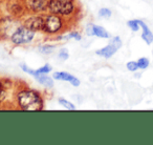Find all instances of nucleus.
<instances>
[{"label":"nucleus","instance_id":"1","mask_svg":"<svg viewBox=\"0 0 153 145\" xmlns=\"http://www.w3.org/2000/svg\"><path fill=\"white\" fill-rule=\"evenodd\" d=\"M17 102L22 111H39L43 108V98L37 90H22L17 94Z\"/></svg>","mask_w":153,"mask_h":145},{"label":"nucleus","instance_id":"2","mask_svg":"<svg viewBox=\"0 0 153 145\" xmlns=\"http://www.w3.org/2000/svg\"><path fill=\"white\" fill-rule=\"evenodd\" d=\"M48 10L51 13L60 16H68L74 13V0L62 1V0H48Z\"/></svg>","mask_w":153,"mask_h":145},{"label":"nucleus","instance_id":"3","mask_svg":"<svg viewBox=\"0 0 153 145\" xmlns=\"http://www.w3.org/2000/svg\"><path fill=\"white\" fill-rule=\"evenodd\" d=\"M35 38V32L26 26H20V28H16L11 35V41L16 45H22V44H27V43L32 42Z\"/></svg>","mask_w":153,"mask_h":145},{"label":"nucleus","instance_id":"4","mask_svg":"<svg viewBox=\"0 0 153 145\" xmlns=\"http://www.w3.org/2000/svg\"><path fill=\"white\" fill-rule=\"evenodd\" d=\"M64 22L60 15L51 13L44 18V32L47 34H57L63 30Z\"/></svg>","mask_w":153,"mask_h":145},{"label":"nucleus","instance_id":"5","mask_svg":"<svg viewBox=\"0 0 153 145\" xmlns=\"http://www.w3.org/2000/svg\"><path fill=\"white\" fill-rule=\"evenodd\" d=\"M26 10L33 13H40L48 9V0H24Z\"/></svg>","mask_w":153,"mask_h":145},{"label":"nucleus","instance_id":"6","mask_svg":"<svg viewBox=\"0 0 153 145\" xmlns=\"http://www.w3.org/2000/svg\"><path fill=\"white\" fill-rule=\"evenodd\" d=\"M24 26H26L30 30L37 32V31H44V18L40 16H33L30 17L25 22Z\"/></svg>","mask_w":153,"mask_h":145},{"label":"nucleus","instance_id":"7","mask_svg":"<svg viewBox=\"0 0 153 145\" xmlns=\"http://www.w3.org/2000/svg\"><path fill=\"white\" fill-rule=\"evenodd\" d=\"M117 51V47L113 46L112 44H110V43H109L107 46L103 47V49H98V51L96 52V54L98 56H101V57L110 58V57H112V56L114 55Z\"/></svg>","mask_w":153,"mask_h":145},{"label":"nucleus","instance_id":"8","mask_svg":"<svg viewBox=\"0 0 153 145\" xmlns=\"http://www.w3.org/2000/svg\"><path fill=\"white\" fill-rule=\"evenodd\" d=\"M35 78L38 81V83L41 84L42 86H44V87L51 88L53 86V78L48 77L46 74H38Z\"/></svg>","mask_w":153,"mask_h":145},{"label":"nucleus","instance_id":"9","mask_svg":"<svg viewBox=\"0 0 153 145\" xmlns=\"http://www.w3.org/2000/svg\"><path fill=\"white\" fill-rule=\"evenodd\" d=\"M138 23H140V28H143V34H142V38L146 41L147 44H151L153 42V34L150 32L149 28L147 26V24L145 22H143L142 20H137Z\"/></svg>","mask_w":153,"mask_h":145},{"label":"nucleus","instance_id":"10","mask_svg":"<svg viewBox=\"0 0 153 145\" xmlns=\"http://www.w3.org/2000/svg\"><path fill=\"white\" fill-rule=\"evenodd\" d=\"M53 78L55 80H59V81H67V82H71V80L74 78V76L70 75L69 72H56L53 74Z\"/></svg>","mask_w":153,"mask_h":145},{"label":"nucleus","instance_id":"11","mask_svg":"<svg viewBox=\"0 0 153 145\" xmlns=\"http://www.w3.org/2000/svg\"><path fill=\"white\" fill-rule=\"evenodd\" d=\"M94 35L99 38H104V39H109L110 38V35L109 33L105 30L104 28L102 26H99V25H94Z\"/></svg>","mask_w":153,"mask_h":145},{"label":"nucleus","instance_id":"12","mask_svg":"<svg viewBox=\"0 0 153 145\" xmlns=\"http://www.w3.org/2000/svg\"><path fill=\"white\" fill-rule=\"evenodd\" d=\"M59 103H60V105H62L64 108L68 109V111H74V109H76V105H74V103L70 102V101L66 100V99L60 98L59 99Z\"/></svg>","mask_w":153,"mask_h":145},{"label":"nucleus","instance_id":"13","mask_svg":"<svg viewBox=\"0 0 153 145\" xmlns=\"http://www.w3.org/2000/svg\"><path fill=\"white\" fill-rule=\"evenodd\" d=\"M60 39H74V40H81L82 36L79 32H71L70 34H68L65 37H60Z\"/></svg>","mask_w":153,"mask_h":145},{"label":"nucleus","instance_id":"14","mask_svg":"<svg viewBox=\"0 0 153 145\" xmlns=\"http://www.w3.org/2000/svg\"><path fill=\"white\" fill-rule=\"evenodd\" d=\"M20 67H21V70H23L24 72H26V74H28V75H30V76H34V77H36L38 74H37V70H32V68H30L28 67L26 64H20Z\"/></svg>","mask_w":153,"mask_h":145},{"label":"nucleus","instance_id":"15","mask_svg":"<svg viewBox=\"0 0 153 145\" xmlns=\"http://www.w3.org/2000/svg\"><path fill=\"white\" fill-rule=\"evenodd\" d=\"M5 94H7V85L4 84V82L0 80V103L4 100Z\"/></svg>","mask_w":153,"mask_h":145},{"label":"nucleus","instance_id":"16","mask_svg":"<svg viewBox=\"0 0 153 145\" xmlns=\"http://www.w3.org/2000/svg\"><path fill=\"white\" fill-rule=\"evenodd\" d=\"M127 24H128V26L133 31V32H137L140 28V23H138L137 20H130V21L127 22Z\"/></svg>","mask_w":153,"mask_h":145},{"label":"nucleus","instance_id":"17","mask_svg":"<svg viewBox=\"0 0 153 145\" xmlns=\"http://www.w3.org/2000/svg\"><path fill=\"white\" fill-rule=\"evenodd\" d=\"M39 49H40V52L42 54H45V55H47V54L53 53V51L55 49V46H53V45H44V46H40V47H39Z\"/></svg>","mask_w":153,"mask_h":145},{"label":"nucleus","instance_id":"18","mask_svg":"<svg viewBox=\"0 0 153 145\" xmlns=\"http://www.w3.org/2000/svg\"><path fill=\"white\" fill-rule=\"evenodd\" d=\"M99 15L102 18H110L111 17V11L109 9H106V7H103L99 11Z\"/></svg>","mask_w":153,"mask_h":145},{"label":"nucleus","instance_id":"19","mask_svg":"<svg viewBox=\"0 0 153 145\" xmlns=\"http://www.w3.org/2000/svg\"><path fill=\"white\" fill-rule=\"evenodd\" d=\"M137 65H138V68H142V70H144V68L148 67L149 60L147 59V58H140V59L137 60Z\"/></svg>","mask_w":153,"mask_h":145},{"label":"nucleus","instance_id":"20","mask_svg":"<svg viewBox=\"0 0 153 145\" xmlns=\"http://www.w3.org/2000/svg\"><path fill=\"white\" fill-rule=\"evenodd\" d=\"M49 72H51V66L49 64H45L37 70V74H48Z\"/></svg>","mask_w":153,"mask_h":145},{"label":"nucleus","instance_id":"21","mask_svg":"<svg viewBox=\"0 0 153 145\" xmlns=\"http://www.w3.org/2000/svg\"><path fill=\"white\" fill-rule=\"evenodd\" d=\"M68 57H69V54H68V51L66 49H60L59 54H58V58L61 60H66L68 59Z\"/></svg>","mask_w":153,"mask_h":145},{"label":"nucleus","instance_id":"22","mask_svg":"<svg viewBox=\"0 0 153 145\" xmlns=\"http://www.w3.org/2000/svg\"><path fill=\"white\" fill-rule=\"evenodd\" d=\"M110 44H112L113 46H115L117 49H120V47L122 46V40L120 37H114V38H112L110 40Z\"/></svg>","mask_w":153,"mask_h":145},{"label":"nucleus","instance_id":"23","mask_svg":"<svg viewBox=\"0 0 153 145\" xmlns=\"http://www.w3.org/2000/svg\"><path fill=\"white\" fill-rule=\"evenodd\" d=\"M127 68L130 70V72H135L136 70L138 68V65H137V62L135 61H130L127 63Z\"/></svg>","mask_w":153,"mask_h":145},{"label":"nucleus","instance_id":"24","mask_svg":"<svg viewBox=\"0 0 153 145\" xmlns=\"http://www.w3.org/2000/svg\"><path fill=\"white\" fill-rule=\"evenodd\" d=\"M86 33L88 36H94V24H88L86 28Z\"/></svg>","mask_w":153,"mask_h":145},{"label":"nucleus","instance_id":"25","mask_svg":"<svg viewBox=\"0 0 153 145\" xmlns=\"http://www.w3.org/2000/svg\"><path fill=\"white\" fill-rule=\"evenodd\" d=\"M80 83H81V82H80V80L78 79V78H76V77H74V79L71 80V82H70V84H71L72 86H76V87H78V86L80 85Z\"/></svg>","mask_w":153,"mask_h":145},{"label":"nucleus","instance_id":"26","mask_svg":"<svg viewBox=\"0 0 153 145\" xmlns=\"http://www.w3.org/2000/svg\"><path fill=\"white\" fill-rule=\"evenodd\" d=\"M62 1H69V0H62Z\"/></svg>","mask_w":153,"mask_h":145}]
</instances>
